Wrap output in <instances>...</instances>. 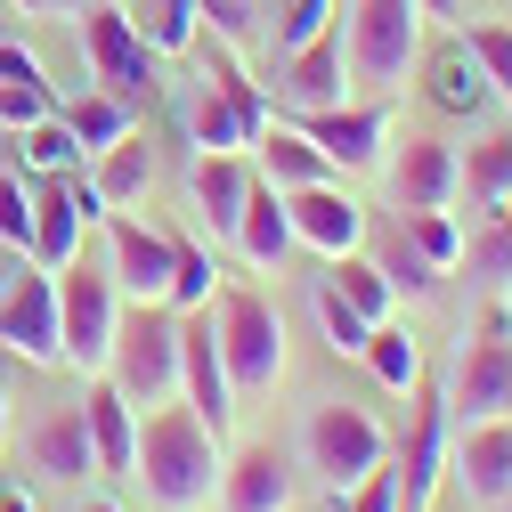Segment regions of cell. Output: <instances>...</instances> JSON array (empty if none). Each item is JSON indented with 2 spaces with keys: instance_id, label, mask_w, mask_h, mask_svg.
Segmentation results:
<instances>
[{
  "instance_id": "6da1fadb",
  "label": "cell",
  "mask_w": 512,
  "mask_h": 512,
  "mask_svg": "<svg viewBox=\"0 0 512 512\" xmlns=\"http://www.w3.org/2000/svg\"><path fill=\"white\" fill-rule=\"evenodd\" d=\"M131 480L147 488L155 512H204L220 496V431L187 399L147 407L139 415V447H131Z\"/></svg>"
},
{
  "instance_id": "7a4b0ae2",
  "label": "cell",
  "mask_w": 512,
  "mask_h": 512,
  "mask_svg": "<svg viewBox=\"0 0 512 512\" xmlns=\"http://www.w3.org/2000/svg\"><path fill=\"white\" fill-rule=\"evenodd\" d=\"M106 382H114L131 407L179 399V309H171V301H131V309L114 317Z\"/></svg>"
},
{
  "instance_id": "3957f363",
  "label": "cell",
  "mask_w": 512,
  "mask_h": 512,
  "mask_svg": "<svg viewBox=\"0 0 512 512\" xmlns=\"http://www.w3.org/2000/svg\"><path fill=\"white\" fill-rule=\"evenodd\" d=\"M342 57H350V82L358 90H374V98L407 90L415 57H423V9H415V0H350Z\"/></svg>"
},
{
  "instance_id": "277c9868",
  "label": "cell",
  "mask_w": 512,
  "mask_h": 512,
  "mask_svg": "<svg viewBox=\"0 0 512 512\" xmlns=\"http://www.w3.org/2000/svg\"><path fill=\"white\" fill-rule=\"evenodd\" d=\"M301 456H309L317 480L342 496L374 464H391V431H382L366 407H350V399H326V407H309V423H301Z\"/></svg>"
},
{
  "instance_id": "5b68a950",
  "label": "cell",
  "mask_w": 512,
  "mask_h": 512,
  "mask_svg": "<svg viewBox=\"0 0 512 512\" xmlns=\"http://www.w3.org/2000/svg\"><path fill=\"white\" fill-rule=\"evenodd\" d=\"M220 358H228V382H236V399H261L285 382V317L261 301V293H220Z\"/></svg>"
},
{
  "instance_id": "8992f818",
  "label": "cell",
  "mask_w": 512,
  "mask_h": 512,
  "mask_svg": "<svg viewBox=\"0 0 512 512\" xmlns=\"http://www.w3.org/2000/svg\"><path fill=\"white\" fill-rule=\"evenodd\" d=\"M114 317H122V293H114L106 269H90V261H66V269H57V358H66V366L106 374Z\"/></svg>"
},
{
  "instance_id": "52a82bcc",
  "label": "cell",
  "mask_w": 512,
  "mask_h": 512,
  "mask_svg": "<svg viewBox=\"0 0 512 512\" xmlns=\"http://www.w3.org/2000/svg\"><path fill=\"white\" fill-rule=\"evenodd\" d=\"M82 49H90V82L106 90V98H122V106H155V49L139 41V25L114 9V0H98V9H82Z\"/></svg>"
},
{
  "instance_id": "ba28073f",
  "label": "cell",
  "mask_w": 512,
  "mask_h": 512,
  "mask_svg": "<svg viewBox=\"0 0 512 512\" xmlns=\"http://www.w3.org/2000/svg\"><path fill=\"white\" fill-rule=\"evenodd\" d=\"M447 415H464V423L512 415V326H504V309L488 317L480 334H464L456 374H447Z\"/></svg>"
},
{
  "instance_id": "9c48e42d",
  "label": "cell",
  "mask_w": 512,
  "mask_h": 512,
  "mask_svg": "<svg viewBox=\"0 0 512 512\" xmlns=\"http://www.w3.org/2000/svg\"><path fill=\"white\" fill-rule=\"evenodd\" d=\"M90 220H106V204H98V187H90L82 171H57V179H41V187H33V252H25V261L57 277L66 261H82V236H90Z\"/></svg>"
},
{
  "instance_id": "30bf717a",
  "label": "cell",
  "mask_w": 512,
  "mask_h": 512,
  "mask_svg": "<svg viewBox=\"0 0 512 512\" xmlns=\"http://www.w3.org/2000/svg\"><path fill=\"white\" fill-rule=\"evenodd\" d=\"M293 131L326 155L334 171H382V155H391V106L366 98V106H317V114H293Z\"/></svg>"
},
{
  "instance_id": "8fae6325",
  "label": "cell",
  "mask_w": 512,
  "mask_h": 512,
  "mask_svg": "<svg viewBox=\"0 0 512 512\" xmlns=\"http://www.w3.org/2000/svg\"><path fill=\"white\" fill-rule=\"evenodd\" d=\"M179 399L212 431L236 423V382H228V358H220V317L212 309H179Z\"/></svg>"
},
{
  "instance_id": "7c38bea8",
  "label": "cell",
  "mask_w": 512,
  "mask_h": 512,
  "mask_svg": "<svg viewBox=\"0 0 512 512\" xmlns=\"http://www.w3.org/2000/svg\"><path fill=\"white\" fill-rule=\"evenodd\" d=\"M447 391H423L415 399V415H407V439H399V512H431V496H439V480H447Z\"/></svg>"
},
{
  "instance_id": "4fadbf2b",
  "label": "cell",
  "mask_w": 512,
  "mask_h": 512,
  "mask_svg": "<svg viewBox=\"0 0 512 512\" xmlns=\"http://www.w3.org/2000/svg\"><path fill=\"white\" fill-rule=\"evenodd\" d=\"M106 277L122 301H171V236L131 212H106Z\"/></svg>"
},
{
  "instance_id": "5bb4252c",
  "label": "cell",
  "mask_w": 512,
  "mask_h": 512,
  "mask_svg": "<svg viewBox=\"0 0 512 512\" xmlns=\"http://www.w3.org/2000/svg\"><path fill=\"white\" fill-rule=\"evenodd\" d=\"M447 472L472 496V512H504V496H512V415L464 423L456 447H447Z\"/></svg>"
},
{
  "instance_id": "9a60e30c",
  "label": "cell",
  "mask_w": 512,
  "mask_h": 512,
  "mask_svg": "<svg viewBox=\"0 0 512 512\" xmlns=\"http://www.w3.org/2000/svg\"><path fill=\"white\" fill-rule=\"evenodd\" d=\"M285 220H293V244L326 252V261H342V252L366 244V212H358L350 187H334V179H317V187H285Z\"/></svg>"
},
{
  "instance_id": "2e32d148",
  "label": "cell",
  "mask_w": 512,
  "mask_h": 512,
  "mask_svg": "<svg viewBox=\"0 0 512 512\" xmlns=\"http://www.w3.org/2000/svg\"><path fill=\"white\" fill-rule=\"evenodd\" d=\"M350 90V57H342V25H326L317 41L277 57V106L285 114H317V106H342Z\"/></svg>"
},
{
  "instance_id": "e0dca14e",
  "label": "cell",
  "mask_w": 512,
  "mask_h": 512,
  "mask_svg": "<svg viewBox=\"0 0 512 512\" xmlns=\"http://www.w3.org/2000/svg\"><path fill=\"white\" fill-rule=\"evenodd\" d=\"M0 342L33 366H57V277L49 269H17L0 285Z\"/></svg>"
},
{
  "instance_id": "ac0fdd59",
  "label": "cell",
  "mask_w": 512,
  "mask_h": 512,
  "mask_svg": "<svg viewBox=\"0 0 512 512\" xmlns=\"http://www.w3.org/2000/svg\"><path fill=\"white\" fill-rule=\"evenodd\" d=\"M220 512H293V464L277 439H244L220 456Z\"/></svg>"
},
{
  "instance_id": "d6986e66",
  "label": "cell",
  "mask_w": 512,
  "mask_h": 512,
  "mask_svg": "<svg viewBox=\"0 0 512 512\" xmlns=\"http://www.w3.org/2000/svg\"><path fill=\"white\" fill-rule=\"evenodd\" d=\"M382 179H391V204L399 212H447V196H456V147L423 131L399 155H382Z\"/></svg>"
},
{
  "instance_id": "ffe728a7",
  "label": "cell",
  "mask_w": 512,
  "mask_h": 512,
  "mask_svg": "<svg viewBox=\"0 0 512 512\" xmlns=\"http://www.w3.org/2000/svg\"><path fill=\"white\" fill-rule=\"evenodd\" d=\"M415 74H423V98H431L447 122H472V114L496 106V90H488V74H480V57L464 49V33L439 41L431 57H415Z\"/></svg>"
},
{
  "instance_id": "44dd1931",
  "label": "cell",
  "mask_w": 512,
  "mask_h": 512,
  "mask_svg": "<svg viewBox=\"0 0 512 512\" xmlns=\"http://www.w3.org/2000/svg\"><path fill=\"white\" fill-rule=\"evenodd\" d=\"M33 472L41 480H66V488L98 472V447H90V415L82 407H49L33 423Z\"/></svg>"
},
{
  "instance_id": "7402d4cb",
  "label": "cell",
  "mask_w": 512,
  "mask_h": 512,
  "mask_svg": "<svg viewBox=\"0 0 512 512\" xmlns=\"http://www.w3.org/2000/svg\"><path fill=\"white\" fill-rule=\"evenodd\" d=\"M187 196H196V220H204L212 236H236L244 196H252V163H244V155H196V171H187Z\"/></svg>"
},
{
  "instance_id": "603a6c76",
  "label": "cell",
  "mask_w": 512,
  "mask_h": 512,
  "mask_svg": "<svg viewBox=\"0 0 512 512\" xmlns=\"http://www.w3.org/2000/svg\"><path fill=\"white\" fill-rule=\"evenodd\" d=\"M252 269H285V252H293V220H285V196L269 179H252V196H244V220H236V236H228Z\"/></svg>"
},
{
  "instance_id": "cb8c5ba5",
  "label": "cell",
  "mask_w": 512,
  "mask_h": 512,
  "mask_svg": "<svg viewBox=\"0 0 512 512\" xmlns=\"http://www.w3.org/2000/svg\"><path fill=\"white\" fill-rule=\"evenodd\" d=\"M90 447H98V472H131V447H139V407L114 391V382H90Z\"/></svg>"
},
{
  "instance_id": "d4e9b609",
  "label": "cell",
  "mask_w": 512,
  "mask_h": 512,
  "mask_svg": "<svg viewBox=\"0 0 512 512\" xmlns=\"http://www.w3.org/2000/svg\"><path fill=\"white\" fill-rule=\"evenodd\" d=\"M147 179H155V147H147L139 131H122L114 147H98V171H90V187H98V204H106V212L139 204V196H147Z\"/></svg>"
},
{
  "instance_id": "484cf974",
  "label": "cell",
  "mask_w": 512,
  "mask_h": 512,
  "mask_svg": "<svg viewBox=\"0 0 512 512\" xmlns=\"http://www.w3.org/2000/svg\"><path fill=\"white\" fill-rule=\"evenodd\" d=\"M252 147H261V179L277 187V196H285V187H317V179H334V163L317 155V147L293 131V122H269Z\"/></svg>"
},
{
  "instance_id": "4316f807",
  "label": "cell",
  "mask_w": 512,
  "mask_h": 512,
  "mask_svg": "<svg viewBox=\"0 0 512 512\" xmlns=\"http://www.w3.org/2000/svg\"><path fill=\"white\" fill-rule=\"evenodd\" d=\"M456 196H472L480 212L512 204V131H496L480 147H456Z\"/></svg>"
},
{
  "instance_id": "83f0119b",
  "label": "cell",
  "mask_w": 512,
  "mask_h": 512,
  "mask_svg": "<svg viewBox=\"0 0 512 512\" xmlns=\"http://www.w3.org/2000/svg\"><path fill=\"white\" fill-rule=\"evenodd\" d=\"M204 90H220V106L236 114V131H244V147H252V139H261L269 122H277V106L261 98V82H252V74L236 66L228 49H212V82H204Z\"/></svg>"
},
{
  "instance_id": "f1b7e54d",
  "label": "cell",
  "mask_w": 512,
  "mask_h": 512,
  "mask_svg": "<svg viewBox=\"0 0 512 512\" xmlns=\"http://www.w3.org/2000/svg\"><path fill=\"white\" fill-rule=\"evenodd\" d=\"M326 285H334V293H342V301L366 317V326H382V317H391V301H399V293H391V277H382V269L366 261V252H342V261L326 269Z\"/></svg>"
},
{
  "instance_id": "f546056e",
  "label": "cell",
  "mask_w": 512,
  "mask_h": 512,
  "mask_svg": "<svg viewBox=\"0 0 512 512\" xmlns=\"http://www.w3.org/2000/svg\"><path fill=\"white\" fill-rule=\"evenodd\" d=\"M358 358L374 366L382 391H415V382H423V350H415V334H399V326H374Z\"/></svg>"
},
{
  "instance_id": "4dcf8cb0",
  "label": "cell",
  "mask_w": 512,
  "mask_h": 512,
  "mask_svg": "<svg viewBox=\"0 0 512 512\" xmlns=\"http://www.w3.org/2000/svg\"><path fill=\"white\" fill-rule=\"evenodd\" d=\"M220 293V269L196 236H171V309H212Z\"/></svg>"
},
{
  "instance_id": "1f68e13d",
  "label": "cell",
  "mask_w": 512,
  "mask_h": 512,
  "mask_svg": "<svg viewBox=\"0 0 512 512\" xmlns=\"http://www.w3.org/2000/svg\"><path fill=\"white\" fill-rule=\"evenodd\" d=\"M131 25H139V41H147L155 57H171V49H196V33H204L196 0H147V9H139Z\"/></svg>"
},
{
  "instance_id": "d6a6232c",
  "label": "cell",
  "mask_w": 512,
  "mask_h": 512,
  "mask_svg": "<svg viewBox=\"0 0 512 512\" xmlns=\"http://www.w3.org/2000/svg\"><path fill=\"white\" fill-rule=\"evenodd\" d=\"M66 131L82 139V155H98V147H114L122 131H131V106L106 98V90H82V98L66 106Z\"/></svg>"
},
{
  "instance_id": "836d02e7",
  "label": "cell",
  "mask_w": 512,
  "mask_h": 512,
  "mask_svg": "<svg viewBox=\"0 0 512 512\" xmlns=\"http://www.w3.org/2000/svg\"><path fill=\"white\" fill-rule=\"evenodd\" d=\"M17 163H33L41 179H57V171H74V163H82V139L66 131V114H41L33 131H17Z\"/></svg>"
},
{
  "instance_id": "e575fe53",
  "label": "cell",
  "mask_w": 512,
  "mask_h": 512,
  "mask_svg": "<svg viewBox=\"0 0 512 512\" xmlns=\"http://www.w3.org/2000/svg\"><path fill=\"white\" fill-rule=\"evenodd\" d=\"M464 261H472V277H480V285H512V204H496V212H488V228H480V236H464Z\"/></svg>"
},
{
  "instance_id": "d590c367",
  "label": "cell",
  "mask_w": 512,
  "mask_h": 512,
  "mask_svg": "<svg viewBox=\"0 0 512 512\" xmlns=\"http://www.w3.org/2000/svg\"><path fill=\"white\" fill-rule=\"evenodd\" d=\"M464 49L480 57V74L496 98H512V17H472L464 25Z\"/></svg>"
},
{
  "instance_id": "8d00e7d4",
  "label": "cell",
  "mask_w": 512,
  "mask_h": 512,
  "mask_svg": "<svg viewBox=\"0 0 512 512\" xmlns=\"http://www.w3.org/2000/svg\"><path fill=\"white\" fill-rule=\"evenodd\" d=\"M399 228H407V244L423 252L431 269H456L464 261V228L447 220V212H399Z\"/></svg>"
},
{
  "instance_id": "74e56055",
  "label": "cell",
  "mask_w": 512,
  "mask_h": 512,
  "mask_svg": "<svg viewBox=\"0 0 512 512\" xmlns=\"http://www.w3.org/2000/svg\"><path fill=\"white\" fill-rule=\"evenodd\" d=\"M374 269H382V277H391V293H439V277H447V269H431V261H423V252L407 244V228H399L391 244H382V252H374Z\"/></svg>"
},
{
  "instance_id": "f35d334b",
  "label": "cell",
  "mask_w": 512,
  "mask_h": 512,
  "mask_svg": "<svg viewBox=\"0 0 512 512\" xmlns=\"http://www.w3.org/2000/svg\"><path fill=\"white\" fill-rule=\"evenodd\" d=\"M187 131H196V155H244V131H236V114L220 106V90H204V98H196Z\"/></svg>"
},
{
  "instance_id": "ab89813d",
  "label": "cell",
  "mask_w": 512,
  "mask_h": 512,
  "mask_svg": "<svg viewBox=\"0 0 512 512\" xmlns=\"http://www.w3.org/2000/svg\"><path fill=\"white\" fill-rule=\"evenodd\" d=\"M317 317H326V342H334V358H358V350H366V334H374L366 317H358V309L334 293V285H317Z\"/></svg>"
},
{
  "instance_id": "60d3db41",
  "label": "cell",
  "mask_w": 512,
  "mask_h": 512,
  "mask_svg": "<svg viewBox=\"0 0 512 512\" xmlns=\"http://www.w3.org/2000/svg\"><path fill=\"white\" fill-rule=\"evenodd\" d=\"M0 244L9 252H33V187L17 171H0Z\"/></svg>"
},
{
  "instance_id": "b9f144b4",
  "label": "cell",
  "mask_w": 512,
  "mask_h": 512,
  "mask_svg": "<svg viewBox=\"0 0 512 512\" xmlns=\"http://www.w3.org/2000/svg\"><path fill=\"white\" fill-rule=\"evenodd\" d=\"M334 9H342V0H285V9H277V57L301 49V41H317L334 25Z\"/></svg>"
},
{
  "instance_id": "7bdbcfd3",
  "label": "cell",
  "mask_w": 512,
  "mask_h": 512,
  "mask_svg": "<svg viewBox=\"0 0 512 512\" xmlns=\"http://www.w3.org/2000/svg\"><path fill=\"white\" fill-rule=\"evenodd\" d=\"M334 512H399V472H391V464H374L358 488L334 496Z\"/></svg>"
},
{
  "instance_id": "ee69618b",
  "label": "cell",
  "mask_w": 512,
  "mask_h": 512,
  "mask_svg": "<svg viewBox=\"0 0 512 512\" xmlns=\"http://www.w3.org/2000/svg\"><path fill=\"white\" fill-rule=\"evenodd\" d=\"M41 114H57L49 106V82H0V122H9V131H33Z\"/></svg>"
},
{
  "instance_id": "f6af8a7d",
  "label": "cell",
  "mask_w": 512,
  "mask_h": 512,
  "mask_svg": "<svg viewBox=\"0 0 512 512\" xmlns=\"http://www.w3.org/2000/svg\"><path fill=\"white\" fill-rule=\"evenodd\" d=\"M196 17H204L220 41H244V33H252V0H196Z\"/></svg>"
},
{
  "instance_id": "bcb514c9",
  "label": "cell",
  "mask_w": 512,
  "mask_h": 512,
  "mask_svg": "<svg viewBox=\"0 0 512 512\" xmlns=\"http://www.w3.org/2000/svg\"><path fill=\"white\" fill-rule=\"evenodd\" d=\"M0 82H41V57L25 41H0Z\"/></svg>"
},
{
  "instance_id": "7dc6e473",
  "label": "cell",
  "mask_w": 512,
  "mask_h": 512,
  "mask_svg": "<svg viewBox=\"0 0 512 512\" xmlns=\"http://www.w3.org/2000/svg\"><path fill=\"white\" fill-rule=\"evenodd\" d=\"M0 171H17V131L0 122Z\"/></svg>"
},
{
  "instance_id": "c3c4849f",
  "label": "cell",
  "mask_w": 512,
  "mask_h": 512,
  "mask_svg": "<svg viewBox=\"0 0 512 512\" xmlns=\"http://www.w3.org/2000/svg\"><path fill=\"white\" fill-rule=\"evenodd\" d=\"M415 9H423V17H456V0H415Z\"/></svg>"
},
{
  "instance_id": "681fc988",
  "label": "cell",
  "mask_w": 512,
  "mask_h": 512,
  "mask_svg": "<svg viewBox=\"0 0 512 512\" xmlns=\"http://www.w3.org/2000/svg\"><path fill=\"white\" fill-rule=\"evenodd\" d=\"M49 9H66V17H82V9H98V0H49Z\"/></svg>"
},
{
  "instance_id": "f907efd6",
  "label": "cell",
  "mask_w": 512,
  "mask_h": 512,
  "mask_svg": "<svg viewBox=\"0 0 512 512\" xmlns=\"http://www.w3.org/2000/svg\"><path fill=\"white\" fill-rule=\"evenodd\" d=\"M0 439H9V391H0Z\"/></svg>"
},
{
  "instance_id": "816d5d0a",
  "label": "cell",
  "mask_w": 512,
  "mask_h": 512,
  "mask_svg": "<svg viewBox=\"0 0 512 512\" xmlns=\"http://www.w3.org/2000/svg\"><path fill=\"white\" fill-rule=\"evenodd\" d=\"M9 9H49V0H9Z\"/></svg>"
},
{
  "instance_id": "f5cc1de1",
  "label": "cell",
  "mask_w": 512,
  "mask_h": 512,
  "mask_svg": "<svg viewBox=\"0 0 512 512\" xmlns=\"http://www.w3.org/2000/svg\"><path fill=\"white\" fill-rule=\"evenodd\" d=\"M82 512H122V504H82Z\"/></svg>"
},
{
  "instance_id": "db71d44e",
  "label": "cell",
  "mask_w": 512,
  "mask_h": 512,
  "mask_svg": "<svg viewBox=\"0 0 512 512\" xmlns=\"http://www.w3.org/2000/svg\"><path fill=\"white\" fill-rule=\"evenodd\" d=\"M504 326H512V293H504Z\"/></svg>"
},
{
  "instance_id": "11a10c76",
  "label": "cell",
  "mask_w": 512,
  "mask_h": 512,
  "mask_svg": "<svg viewBox=\"0 0 512 512\" xmlns=\"http://www.w3.org/2000/svg\"><path fill=\"white\" fill-rule=\"evenodd\" d=\"M504 512H512V496H504Z\"/></svg>"
}]
</instances>
